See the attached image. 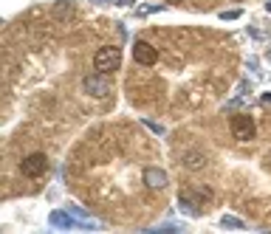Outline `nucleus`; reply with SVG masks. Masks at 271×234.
Instances as JSON below:
<instances>
[{
    "instance_id": "f257e3e1",
    "label": "nucleus",
    "mask_w": 271,
    "mask_h": 234,
    "mask_svg": "<svg viewBox=\"0 0 271 234\" xmlns=\"http://www.w3.org/2000/svg\"><path fill=\"white\" fill-rule=\"evenodd\" d=\"M121 62V51L116 48V45H105V48L96 51V57H93V68H96V73H110L116 71Z\"/></svg>"
},
{
    "instance_id": "f03ea898",
    "label": "nucleus",
    "mask_w": 271,
    "mask_h": 234,
    "mask_svg": "<svg viewBox=\"0 0 271 234\" xmlns=\"http://www.w3.org/2000/svg\"><path fill=\"white\" fill-rule=\"evenodd\" d=\"M45 170H48V158L43 152H31V155H26L20 161V172L26 178H40L45 175Z\"/></svg>"
},
{
    "instance_id": "7ed1b4c3",
    "label": "nucleus",
    "mask_w": 271,
    "mask_h": 234,
    "mask_svg": "<svg viewBox=\"0 0 271 234\" xmlns=\"http://www.w3.org/2000/svg\"><path fill=\"white\" fill-rule=\"evenodd\" d=\"M232 135H235L237 141H251L254 138V133H257V127H254V119L251 116H232Z\"/></svg>"
},
{
    "instance_id": "20e7f679",
    "label": "nucleus",
    "mask_w": 271,
    "mask_h": 234,
    "mask_svg": "<svg viewBox=\"0 0 271 234\" xmlns=\"http://www.w3.org/2000/svg\"><path fill=\"white\" fill-rule=\"evenodd\" d=\"M133 59H136L139 65H156V62H158V51L153 48L150 43L139 40V43L133 45Z\"/></svg>"
},
{
    "instance_id": "39448f33",
    "label": "nucleus",
    "mask_w": 271,
    "mask_h": 234,
    "mask_svg": "<svg viewBox=\"0 0 271 234\" xmlns=\"http://www.w3.org/2000/svg\"><path fill=\"white\" fill-rule=\"evenodd\" d=\"M144 184H147V189H164L170 184V178H167L164 170H158V167H147L144 170Z\"/></svg>"
},
{
    "instance_id": "423d86ee",
    "label": "nucleus",
    "mask_w": 271,
    "mask_h": 234,
    "mask_svg": "<svg viewBox=\"0 0 271 234\" xmlns=\"http://www.w3.org/2000/svg\"><path fill=\"white\" fill-rule=\"evenodd\" d=\"M82 85H85V91L91 93V96H107V93H110V85H107V79L102 76H85V82H82Z\"/></svg>"
},
{
    "instance_id": "0eeeda50",
    "label": "nucleus",
    "mask_w": 271,
    "mask_h": 234,
    "mask_svg": "<svg viewBox=\"0 0 271 234\" xmlns=\"http://www.w3.org/2000/svg\"><path fill=\"white\" fill-rule=\"evenodd\" d=\"M181 164H184L186 170H204L207 167V155L204 152H184Z\"/></svg>"
},
{
    "instance_id": "6e6552de",
    "label": "nucleus",
    "mask_w": 271,
    "mask_h": 234,
    "mask_svg": "<svg viewBox=\"0 0 271 234\" xmlns=\"http://www.w3.org/2000/svg\"><path fill=\"white\" fill-rule=\"evenodd\" d=\"M51 223H54V226H62V228H74V226H77L74 217H68L65 212H54V214H51Z\"/></svg>"
},
{
    "instance_id": "1a4fd4ad",
    "label": "nucleus",
    "mask_w": 271,
    "mask_h": 234,
    "mask_svg": "<svg viewBox=\"0 0 271 234\" xmlns=\"http://www.w3.org/2000/svg\"><path fill=\"white\" fill-rule=\"evenodd\" d=\"M223 226H226V228H240L243 223L237 217H223Z\"/></svg>"
},
{
    "instance_id": "9d476101",
    "label": "nucleus",
    "mask_w": 271,
    "mask_h": 234,
    "mask_svg": "<svg viewBox=\"0 0 271 234\" xmlns=\"http://www.w3.org/2000/svg\"><path fill=\"white\" fill-rule=\"evenodd\" d=\"M223 20H235V17H240V12H223Z\"/></svg>"
},
{
    "instance_id": "9b49d317",
    "label": "nucleus",
    "mask_w": 271,
    "mask_h": 234,
    "mask_svg": "<svg viewBox=\"0 0 271 234\" xmlns=\"http://www.w3.org/2000/svg\"><path fill=\"white\" fill-rule=\"evenodd\" d=\"M263 102H265V105H271V93H265V96H263Z\"/></svg>"
},
{
    "instance_id": "f8f14e48",
    "label": "nucleus",
    "mask_w": 271,
    "mask_h": 234,
    "mask_svg": "<svg viewBox=\"0 0 271 234\" xmlns=\"http://www.w3.org/2000/svg\"><path fill=\"white\" fill-rule=\"evenodd\" d=\"M167 3H181V0H167Z\"/></svg>"
},
{
    "instance_id": "ddd939ff",
    "label": "nucleus",
    "mask_w": 271,
    "mask_h": 234,
    "mask_svg": "<svg viewBox=\"0 0 271 234\" xmlns=\"http://www.w3.org/2000/svg\"><path fill=\"white\" fill-rule=\"evenodd\" d=\"M268 12H271V0H268Z\"/></svg>"
},
{
    "instance_id": "4468645a",
    "label": "nucleus",
    "mask_w": 271,
    "mask_h": 234,
    "mask_svg": "<svg viewBox=\"0 0 271 234\" xmlns=\"http://www.w3.org/2000/svg\"><path fill=\"white\" fill-rule=\"evenodd\" d=\"M268 59H271V51H268Z\"/></svg>"
}]
</instances>
